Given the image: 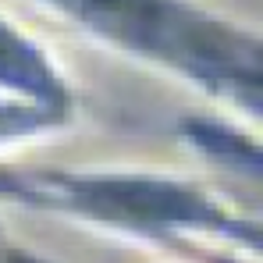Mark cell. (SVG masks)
Masks as SVG:
<instances>
[{"label": "cell", "mask_w": 263, "mask_h": 263, "mask_svg": "<svg viewBox=\"0 0 263 263\" xmlns=\"http://www.w3.org/2000/svg\"><path fill=\"white\" fill-rule=\"evenodd\" d=\"M61 4L79 18H86L89 25L139 50L181 61L199 75H242V68L253 71V64H242L235 40H228L203 18H192L189 11L175 7L171 0H61Z\"/></svg>", "instance_id": "6da1fadb"}, {"label": "cell", "mask_w": 263, "mask_h": 263, "mask_svg": "<svg viewBox=\"0 0 263 263\" xmlns=\"http://www.w3.org/2000/svg\"><path fill=\"white\" fill-rule=\"evenodd\" d=\"M68 199L89 214L142 228H178L214 220L210 206H203L196 196L157 181H82L71 185Z\"/></svg>", "instance_id": "7a4b0ae2"}, {"label": "cell", "mask_w": 263, "mask_h": 263, "mask_svg": "<svg viewBox=\"0 0 263 263\" xmlns=\"http://www.w3.org/2000/svg\"><path fill=\"white\" fill-rule=\"evenodd\" d=\"M0 82L22 86V89H29V92H50L53 89L46 68L40 64V57L22 40H14L4 25H0Z\"/></svg>", "instance_id": "3957f363"}]
</instances>
